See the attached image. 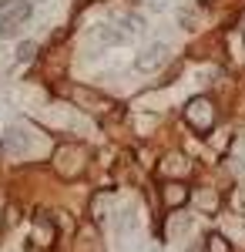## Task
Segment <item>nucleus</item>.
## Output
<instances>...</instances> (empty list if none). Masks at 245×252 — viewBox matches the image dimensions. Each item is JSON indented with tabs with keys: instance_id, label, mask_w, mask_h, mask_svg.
Masks as SVG:
<instances>
[{
	"instance_id": "obj_1",
	"label": "nucleus",
	"mask_w": 245,
	"mask_h": 252,
	"mask_svg": "<svg viewBox=\"0 0 245 252\" xmlns=\"http://www.w3.org/2000/svg\"><path fill=\"white\" fill-rule=\"evenodd\" d=\"M185 121H188L198 135H208L212 125H215V108H212V101H208V97H191L188 108H185Z\"/></svg>"
},
{
	"instance_id": "obj_2",
	"label": "nucleus",
	"mask_w": 245,
	"mask_h": 252,
	"mask_svg": "<svg viewBox=\"0 0 245 252\" xmlns=\"http://www.w3.org/2000/svg\"><path fill=\"white\" fill-rule=\"evenodd\" d=\"M165 61H168V47H165V44H151V47H145V51L134 58V67H138V71H158Z\"/></svg>"
},
{
	"instance_id": "obj_4",
	"label": "nucleus",
	"mask_w": 245,
	"mask_h": 252,
	"mask_svg": "<svg viewBox=\"0 0 245 252\" xmlns=\"http://www.w3.org/2000/svg\"><path fill=\"white\" fill-rule=\"evenodd\" d=\"M185 198H188V189H185V185H178V182L165 189V205H168V209H178V205H185Z\"/></svg>"
},
{
	"instance_id": "obj_5",
	"label": "nucleus",
	"mask_w": 245,
	"mask_h": 252,
	"mask_svg": "<svg viewBox=\"0 0 245 252\" xmlns=\"http://www.w3.org/2000/svg\"><path fill=\"white\" fill-rule=\"evenodd\" d=\"M31 10H34V7H31V3H17V7H7V24H17V20H27L31 17Z\"/></svg>"
},
{
	"instance_id": "obj_6",
	"label": "nucleus",
	"mask_w": 245,
	"mask_h": 252,
	"mask_svg": "<svg viewBox=\"0 0 245 252\" xmlns=\"http://www.w3.org/2000/svg\"><path fill=\"white\" fill-rule=\"evenodd\" d=\"M208 252H232V246H228L225 239H222V235H208Z\"/></svg>"
},
{
	"instance_id": "obj_7",
	"label": "nucleus",
	"mask_w": 245,
	"mask_h": 252,
	"mask_svg": "<svg viewBox=\"0 0 245 252\" xmlns=\"http://www.w3.org/2000/svg\"><path fill=\"white\" fill-rule=\"evenodd\" d=\"M34 51H37V44H34V40H24V44L17 47V61H31Z\"/></svg>"
},
{
	"instance_id": "obj_8",
	"label": "nucleus",
	"mask_w": 245,
	"mask_h": 252,
	"mask_svg": "<svg viewBox=\"0 0 245 252\" xmlns=\"http://www.w3.org/2000/svg\"><path fill=\"white\" fill-rule=\"evenodd\" d=\"M7 7H10V0H0V10H7Z\"/></svg>"
},
{
	"instance_id": "obj_3",
	"label": "nucleus",
	"mask_w": 245,
	"mask_h": 252,
	"mask_svg": "<svg viewBox=\"0 0 245 252\" xmlns=\"http://www.w3.org/2000/svg\"><path fill=\"white\" fill-rule=\"evenodd\" d=\"M34 246H54V225L44 215L34 219Z\"/></svg>"
}]
</instances>
